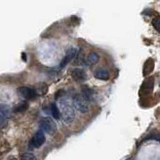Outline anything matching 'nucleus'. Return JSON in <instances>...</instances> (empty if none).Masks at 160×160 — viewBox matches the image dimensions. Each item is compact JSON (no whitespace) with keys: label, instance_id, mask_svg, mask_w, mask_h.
I'll use <instances>...</instances> for the list:
<instances>
[{"label":"nucleus","instance_id":"1","mask_svg":"<svg viewBox=\"0 0 160 160\" xmlns=\"http://www.w3.org/2000/svg\"><path fill=\"white\" fill-rule=\"evenodd\" d=\"M58 107L63 122L71 124L75 118V108L73 106L72 100H70L66 96L61 97L58 101Z\"/></svg>","mask_w":160,"mask_h":160},{"label":"nucleus","instance_id":"2","mask_svg":"<svg viewBox=\"0 0 160 160\" xmlns=\"http://www.w3.org/2000/svg\"><path fill=\"white\" fill-rule=\"evenodd\" d=\"M72 103H73L74 108L80 113L85 114L89 111L88 101L82 96V94H75L72 98Z\"/></svg>","mask_w":160,"mask_h":160},{"label":"nucleus","instance_id":"3","mask_svg":"<svg viewBox=\"0 0 160 160\" xmlns=\"http://www.w3.org/2000/svg\"><path fill=\"white\" fill-rule=\"evenodd\" d=\"M40 128L43 132H46L50 135H53L57 130L56 123L54 122V120L50 117H44L40 120Z\"/></svg>","mask_w":160,"mask_h":160},{"label":"nucleus","instance_id":"4","mask_svg":"<svg viewBox=\"0 0 160 160\" xmlns=\"http://www.w3.org/2000/svg\"><path fill=\"white\" fill-rule=\"evenodd\" d=\"M45 134L42 130H38L37 132H35V134L32 136L31 140H30V146L33 148H39L45 143Z\"/></svg>","mask_w":160,"mask_h":160},{"label":"nucleus","instance_id":"5","mask_svg":"<svg viewBox=\"0 0 160 160\" xmlns=\"http://www.w3.org/2000/svg\"><path fill=\"white\" fill-rule=\"evenodd\" d=\"M19 93L25 99H34L37 96L35 88H31L28 86H21L19 88Z\"/></svg>","mask_w":160,"mask_h":160},{"label":"nucleus","instance_id":"6","mask_svg":"<svg viewBox=\"0 0 160 160\" xmlns=\"http://www.w3.org/2000/svg\"><path fill=\"white\" fill-rule=\"evenodd\" d=\"M77 54V49L74 48V47H69L67 50H66V53H65V56L63 58V60L60 63V67H64L65 65H67L71 60L76 56Z\"/></svg>","mask_w":160,"mask_h":160},{"label":"nucleus","instance_id":"7","mask_svg":"<svg viewBox=\"0 0 160 160\" xmlns=\"http://www.w3.org/2000/svg\"><path fill=\"white\" fill-rule=\"evenodd\" d=\"M71 77L74 81L76 82H83L84 80H86L87 75L86 72L81 68H74L71 71Z\"/></svg>","mask_w":160,"mask_h":160},{"label":"nucleus","instance_id":"8","mask_svg":"<svg viewBox=\"0 0 160 160\" xmlns=\"http://www.w3.org/2000/svg\"><path fill=\"white\" fill-rule=\"evenodd\" d=\"M94 77L96 79L99 80H108L110 77V74L108 72L107 69H104V68H98L94 71Z\"/></svg>","mask_w":160,"mask_h":160},{"label":"nucleus","instance_id":"9","mask_svg":"<svg viewBox=\"0 0 160 160\" xmlns=\"http://www.w3.org/2000/svg\"><path fill=\"white\" fill-rule=\"evenodd\" d=\"M81 94L82 96L87 100V101H93L94 100V92L91 88H89L88 86H83L81 90Z\"/></svg>","mask_w":160,"mask_h":160},{"label":"nucleus","instance_id":"10","mask_svg":"<svg viewBox=\"0 0 160 160\" xmlns=\"http://www.w3.org/2000/svg\"><path fill=\"white\" fill-rule=\"evenodd\" d=\"M0 115L3 116L4 118L11 116V109H10V107L7 104H4V103L0 104Z\"/></svg>","mask_w":160,"mask_h":160},{"label":"nucleus","instance_id":"11","mask_svg":"<svg viewBox=\"0 0 160 160\" xmlns=\"http://www.w3.org/2000/svg\"><path fill=\"white\" fill-rule=\"evenodd\" d=\"M152 89H153V78H149L148 80H146V82L142 86V91H144L145 94H150L152 92Z\"/></svg>","mask_w":160,"mask_h":160},{"label":"nucleus","instance_id":"12","mask_svg":"<svg viewBox=\"0 0 160 160\" xmlns=\"http://www.w3.org/2000/svg\"><path fill=\"white\" fill-rule=\"evenodd\" d=\"M35 91L37 93V96L40 95V96H42V95H45L48 91V86L45 83H39L36 88H35Z\"/></svg>","mask_w":160,"mask_h":160},{"label":"nucleus","instance_id":"13","mask_svg":"<svg viewBox=\"0 0 160 160\" xmlns=\"http://www.w3.org/2000/svg\"><path fill=\"white\" fill-rule=\"evenodd\" d=\"M99 60V55L96 52H90L87 56V63L89 65H93L97 63Z\"/></svg>","mask_w":160,"mask_h":160},{"label":"nucleus","instance_id":"14","mask_svg":"<svg viewBox=\"0 0 160 160\" xmlns=\"http://www.w3.org/2000/svg\"><path fill=\"white\" fill-rule=\"evenodd\" d=\"M50 111H51V114L53 118L55 119H59L60 117V111H59V107L56 105V103H51L50 105Z\"/></svg>","mask_w":160,"mask_h":160},{"label":"nucleus","instance_id":"15","mask_svg":"<svg viewBox=\"0 0 160 160\" xmlns=\"http://www.w3.org/2000/svg\"><path fill=\"white\" fill-rule=\"evenodd\" d=\"M28 108V103L26 101H21L15 108V112H24Z\"/></svg>","mask_w":160,"mask_h":160},{"label":"nucleus","instance_id":"16","mask_svg":"<svg viewBox=\"0 0 160 160\" xmlns=\"http://www.w3.org/2000/svg\"><path fill=\"white\" fill-rule=\"evenodd\" d=\"M20 160H36V157L34 156V154L26 152L20 155Z\"/></svg>","mask_w":160,"mask_h":160},{"label":"nucleus","instance_id":"17","mask_svg":"<svg viewBox=\"0 0 160 160\" xmlns=\"http://www.w3.org/2000/svg\"><path fill=\"white\" fill-rule=\"evenodd\" d=\"M152 25H153V27L160 33V17L154 18L152 21Z\"/></svg>","mask_w":160,"mask_h":160},{"label":"nucleus","instance_id":"18","mask_svg":"<svg viewBox=\"0 0 160 160\" xmlns=\"http://www.w3.org/2000/svg\"><path fill=\"white\" fill-rule=\"evenodd\" d=\"M5 124H6V120H5V118L3 116L0 115V127L5 126Z\"/></svg>","mask_w":160,"mask_h":160},{"label":"nucleus","instance_id":"19","mask_svg":"<svg viewBox=\"0 0 160 160\" xmlns=\"http://www.w3.org/2000/svg\"><path fill=\"white\" fill-rule=\"evenodd\" d=\"M10 160H17V159H16V158H11Z\"/></svg>","mask_w":160,"mask_h":160}]
</instances>
